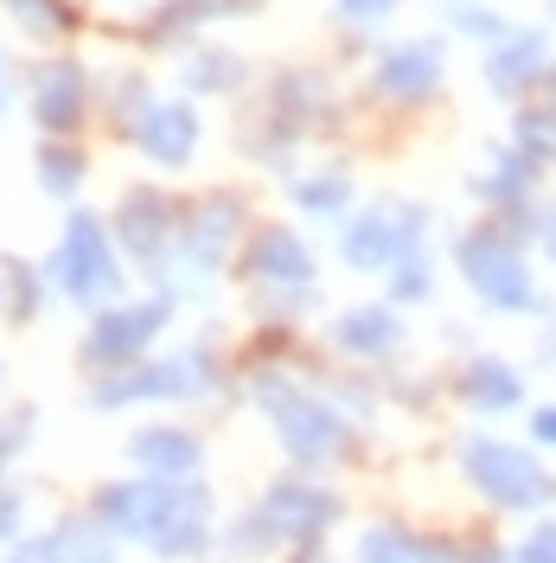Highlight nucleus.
I'll return each instance as SVG.
<instances>
[{
  "label": "nucleus",
  "mask_w": 556,
  "mask_h": 563,
  "mask_svg": "<svg viewBox=\"0 0 556 563\" xmlns=\"http://www.w3.org/2000/svg\"><path fill=\"white\" fill-rule=\"evenodd\" d=\"M390 269H397V295H403V301H416V295H429V256H422V250H410V256H397Z\"/></svg>",
  "instance_id": "28"
},
{
  "label": "nucleus",
  "mask_w": 556,
  "mask_h": 563,
  "mask_svg": "<svg viewBox=\"0 0 556 563\" xmlns=\"http://www.w3.org/2000/svg\"><path fill=\"white\" fill-rule=\"evenodd\" d=\"M26 563H33V558H26Z\"/></svg>",
  "instance_id": "39"
},
{
  "label": "nucleus",
  "mask_w": 556,
  "mask_h": 563,
  "mask_svg": "<svg viewBox=\"0 0 556 563\" xmlns=\"http://www.w3.org/2000/svg\"><path fill=\"white\" fill-rule=\"evenodd\" d=\"M454 26H460V33H499V20H487V13H467V7H460V13H454Z\"/></svg>",
  "instance_id": "31"
},
{
  "label": "nucleus",
  "mask_w": 556,
  "mask_h": 563,
  "mask_svg": "<svg viewBox=\"0 0 556 563\" xmlns=\"http://www.w3.org/2000/svg\"><path fill=\"white\" fill-rule=\"evenodd\" d=\"M333 333H340V346L358 352V358H383V352L403 340V320L390 314V308H346Z\"/></svg>",
  "instance_id": "19"
},
{
  "label": "nucleus",
  "mask_w": 556,
  "mask_h": 563,
  "mask_svg": "<svg viewBox=\"0 0 556 563\" xmlns=\"http://www.w3.org/2000/svg\"><path fill=\"white\" fill-rule=\"evenodd\" d=\"M487 77H492V90H524V84H537L544 77V38L537 33H519V38H505L499 52H492V65H487Z\"/></svg>",
  "instance_id": "21"
},
{
  "label": "nucleus",
  "mask_w": 556,
  "mask_h": 563,
  "mask_svg": "<svg viewBox=\"0 0 556 563\" xmlns=\"http://www.w3.org/2000/svg\"><path fill=\"white\" fill-rule=\"evenodd\" d=\"M422 238V211H365L346 231V263L352 269H390L397 256H410Z\"/></svg>",
  "instance_id": "12"
},
{
  "label": "nucleus",
  "mask_w": 556,
  "mask_h": 563,
  "mask_svg": "<svg viewBox=\"0 0 556 563\" xmlns=\"http://www.w3.org/2000/svg\"><path fill=\"white\" fill-rule=\"evenodd\" d=\"M0 314H7V269H0Z\"/></svg>",
  "instance_id": "37"
},
{
  "label": "nucleus",
  "mask_w": 556,
  "mask_h": 563,
  "mask_svg": "<svg viewBox=\"0 0 556 563\" xmlns=\"http://www.w3.org/2000/svg\"><path fill=\"white\" fill-rule=\"evenodd\" d=\"M129 461H135L141 474H160V481H192L205 467V442L192 429L154 422V429H135L129 435Z\"/></svg>",
  "instance_id": "15"
},
{
  "label": "nucleus",
  "mask_w": 556,
  "mask_h": 563,
  "mask_svg": "<svg viewBox=\"0 0 556 563\" xmlns=\"http://www.w3.org/2000/svg\"><path fill=\"white\" fill-rule=\"evenodd\" d=\"M33 122L45 135H77L84 129V115H90V70L77 65V58H45L33 70Z\"/></svg>",
  "instance_id": "9"
},
{
  "label": "nucleus",
  "mask_w": 556,
  "mask_h": 563,
  "mask_svg": "<svg viewBox=\"0 0 556 563\" xmlns=\"http://www.w3.org/2000/svg\"><path fill=\"white\" fill-rule=\"evenodd\" d=\"M20 435H26V422H13V429H0V474H7V461L20 449Z\"/></svg>",
  "instance_id": "33"
},
{
  "label": "nucleus",
  "mask_w": 556,
  "mask_h": 563,
  "mask_svg": "<svg viewBox=\"0 0 556 563\" xmlns=\"http://www.w3.org/2000/svg\"><path fill=\"white\" fill-rule=\"evenodd\" d=\"M13 109V70H7V58H0V115Z\"/></svg>",
  "instance_id": "35"
},
{
  "label": "nucleus",
  "mask_w": 556,
  "mask_h": 563,
  "mask_svg": "<svg viewBox=\"0 0 556 563\" xmlns=\"http://www.w3.org/2000/svg\"><path fill=\"white\" fill-rule=\"evenodd\" d=\"M211 13H218V0H167L147 20V38H179V33H192V26H205Z\"/></svg>",
  "instance_id": "27"
},
{
  "label": "nucleus",
  "mask_w": 556,
  "mask_h": 563,
  "mask_svg": "<svg viewBox=\"0 0 556 563\" xmlns=\"http://www.w3.org/2000/svg\"><path fill=\"white\" fill-rule=\"evenodd\" d=\"M460 276L467 288L499 308V314H524L537 308V288H531V269H524V244L512 231V218H492V224H474L460 238Z\"/></svg>",
  "instance_id": "2"
},
{
  "label": "nucleus",
  "mask_w": 556,
  "mask_h": 563,
  "mask_svg": "<svg viewBox=\"0 0 556 563\" xmlns=\"http://www.w3.org/2000/svg\"><path fill=\"white\" fill-rule=\"evenodd\" d=\"M0 269H7V314H13V320H33L38 301H45V282H38V269H33V263H20V256H7Z\"/></svg>",
  "instance_id": "26"
},
{
  "label": "nucleus",
  "mask_w": 556,
  "mask_h": 563,
  "mask_svg": "<svg viewBox=\"0 0 556 563\" xmlns=\"http://www.w3.org/2000/svg\"><path fill=\"white\" fill-rule=\"evenodd\" d=\"M237 231H244V199L237 192H211L205 206L186 211V224H179V263H186V276H211L218 256L237 244Z\"/></svg>",
  "instance_id": "10"
},
{
  "label": "nucleus",
  "mask_w": 556,
  "mask_h": 563,
  "mask_svg": "<svg viewBox=\"0 0 556 563\" xmlns=\"http://www.w3.org/2000/svg\"><path fill=\"white\" fill-rule=\"evenodd\" d=\"M186 84H192V90H211V97H218V90H237V84H244V58H237V52H192V58H186Z\"/></svg>",
  "instance_id": "24"
},
{
  "label": "nucleus",
  "mask_w": 556,
  "mask_h": 563,
  "mask_svg": "<svg viewBox=\"0 0 556 563\" xmlns=\"http://www.w3.org/2000/svg\"><path fill=\"white\" fill-rule=\"evenodd\" d=\"M256 404H263V417L276 422L281 449L301 461V467H320V461H333L346 449V417L333 404H320L313 390L288 385L281 372H263L256 378Z\"/></svg>",
  "instance_id": "3"
},
{
  "label": "nucleus",
  "mask_w": 556,
  "mask_h": 563,
  "mask_svg": "<svg viewBox=\"0 0 556 563\" xmlns=\"http://www.w3.org/2000/svg\"><path fill=\"white\" fill-rule=\"evenodd\" d=\"M174 314V301L160 295V301H129V308H97L90 320V333H84V358L97 365V372H115V365H135L141 352L160 340V327Z\"/></svg>",
  "instance_id": "8"
},
{
  "label": "nucleus",
  "mask_w": 556,
  "mask_h": 563,
  "mask_svg": "<svg viewBox=\"0 0 556 563\" xmlns=\"http://www.w3.org/2000/svg\"><path fill=\"white\" fill-rule=\"evenodd\" d=\"M460 467H467V481L487 493L499 512H537V506L556 499V481L537 467V455H524V449H512V442L474 435V442L460 449Z\"/></svg>",
  "instance_id": "7"
},
{
  "label": "nucleus",
  "mask_w": 556,
  "mask_h": 563,
  "mask_svg": "<svg viewBox=\"0 0 556 563\" xmlns=\"http://www.w3.org/2000/svg\"><path fill=\"white\" fill-rule=\"evenodd\" d=\"M460 397H467L480 417H499V410H512L524 397V378L512 365H499V358H474V365L460 372Z\"/></svg>",
  "instance_id": "18"
},
{
  "label": "nucleus",
  "mask_w": 556,
  "mask_h": 563,
  "mask_svg": "<svg viewBox=\"0 0 556 563\" xmlns=\"http://www.w3.org/2000/svg\"><path fill=\"white\" fill-rule=\"evenodd\" d=\"M519 563H556V526H537L519 544Z\"/></svg>",
  "instance_id": "29"
},
{
  "label": "nucleus",
  "mask_w": 556,
  "mask_h": 563,
  "mask_svg": "<svg viewBox=\"0 0 556 563\" xmlns=\"http://www.w3.org/2000/svg\"><path fill=\"white\" fill-rule=\"evenodd\" d=\"M129 135H135V147L154 167L179 174V167H192V154H199V109L192 103H147V115H141Z\"/></svg>",
  "instance_id": "11"
},
{
  "label": "nucleus",
  "mask_w": 556,
  "mask_h": 563,
  "mask_svg": "<svg viewBox=\"0 0 556 563\" xmlns=\"http://www.w3.org/2000/svg\"><path fill=\"white\" fill-rule=\"evenodd\" d=\"M340 7H346V20H383L397 0H340Z\"/></svg>",
  "instance_id": "30"
},
{
  "label": "nucleus",
  "mask_w": 556,
  "mask_h": 563,
  "mask_svg": "<svg viewBox=\"0 0 556 563\" xmlns=\"http://www.w3.org/2000/svg\"><path fill=\"white\" fill-rule=\"evenodd\" d=\"M531 435H537V442H556V404H551V410H537V417H531Z\"/></svg>",
  "instance_id": "34"
},
{
  "label": "nucleus",
  "mask_w": 556,
  "mask_h": 563,
  "mask_svg": "<svg viewBox=\"0 0 556 563\" xmlns=\"http://www.w3.org/2000/svg\"><path fill=\"white\" fill-rule=\"evenodd\" d=\"M551 97H556V70H551ZM551 115H556V103H551Z\"/></svg>",
  "instance_id": "38"
},
{
  "label": "nucleus",
  "mask_w": 556,
  "mask_h": 563,
  "mask_svg": "<svg viewBox=\"0 0 556 563\" xmlns=\"http://www.w3.org/2000/svg\"><path fill=\"white\" fill-rule=\"evenodd\" d=\"M97 519L115 538H135L160 558H192L211 538V493L192 487V481L141 474V481H115V487L97 493Z\"/></svg>",
  "instance_id": "1"
},
{
  "label": "nucleus",
  "mask_w": 556,
  "mask_h": 563,
  "mask_svg": "<svg viewBox=\"0 0 556 563\" xmlns=\"http://www.w3.org/2000/svg\"><path fill=\"white\" fill-rule=\"evenodd\" d=\"M20 531V493H0V538Z\"/></svg>",
  "instance_id": "32"
},
{
  "label": "nucleus",
  "mask_w": 556,
  "mask_h": 563,
  "mask_svg": "<svg viewBox=\"0 0 556 563\" xmlns=\"http://www.w3.org/2000/svg\"><path fill=\"white\" fill-rule=\"evenodd\" d=\"M544 250H551V256H556V211H551V218H544Z\"/></svg>",
  "instance_id": "36"
},
{
  "label": "nucleus",
  "mask_w": 556,
  "mask_h": 563,
  "mask_svg": "<svg viewBox=\"0 0 556 563\" xmlns=\"http://www.w3.org/2000/svg\"><path fill=\"white\" fill-rule=\"evenodd\" d=\"M358 563H454L442 544H429L403 526H371L358 538Z\"/></svg>",
  "instance_id": "20"
},
{
  "label": "nucleus",
  "mask_w": 556,
  "mask_h": 563,
  "mask_svg": "<svg viewBox=\"0 0 556 563\" xmlns=\"http://www.w3.org/2000/svg\"><path fill=\"white\" fill-rule=\"evenodd\" d=\"M340 519V499L313 481H276V487L256 499L244 526H237V544L244 551H269V544H313L320 531Z\"/></svg>",
  "instance_id": "5"
},
{
  "label": "nucleus",
  "mask_w": 556,
  "mask_h": 563,
  "mask_svg": "<svg viewBox=\"0 0 556 563\" xmlns=\"http://www.w3.org/2000/svg\"><path fill=\"white\" fill-rule=\"evenodd\" d=\"M435 84H442V52L435 45H397V52L378 58V90L397 97V103H416Z\"/></svg>",
  "instance_id": "17"
},
{
  "label": "nucleus",
  "mask_w": 556,
  "mask_h": 563,
  "mask_svg": "<svg viewBox=\"0 0 556 563\" xmlns=\"http://www.w3.org/2000/svg\"><path fill=\"white\" fill-rule=\"evenodd\" d=\"M38 186H45L52 199H70V192L84 186V154L65 147V141H45V147H38Z\"/></svg>",
  "instance_id": "23"
},
{
  "label": "nucleus",
  "mask_w": 556,
  "mask_h": 563,
  "mask_svg": "<svg viewBox=\"0 0 556 563\" xmlns=\"http://www.w3.org/2000/svg\"><path fill=\"white\" fill-rule=\"evenodd\" d=\"M26 33H38V38H65V33H77L84 26V13L70 7V0H0Z\"/></svg>",
  "instance_id": "22"
},
{
  "label": "nucleus",
  "mask_w": 556,
  "mask_h": 563,
  "mask_svg": "<svg viewBox=\"0 0 556 563\" xmlns=\"http://www.w3.org/2000/svg\"><path fill=\"white\" fill-rule=\"evenodd\" d=\"M294 199L313 218H340L352 206V179L346 174H308V179H294Z\"/></svg>",
  "instance_id": "25"
},
{
  "label": "nucleus",
  "mask_w": 556,
  "mask_h": 563,
  "mask_svg": "<svg viewBox=\"0 0 556 563\" xmlns=\"http://www.w3.org/2000/svg\"><path fill=\"white\" fill-rule=\"evenodd\" d=\"M244 269L263 282V288H308L313 282V250L301 244L288 224H263V231H249Z\"/></svg>",
  "instance_id": "14"
},
{
  "label": "nucleus",
  "mask_w": 556,
  "mask_h": 563,
  "mask_svg": "<svg viewBox=\"0 0 556 563\" xmlns=\"http://www.w3.org/2000/svg\"><path fill=\"white\" fill-rule=\"evenodd\" d=\"M33 563H115V531L90 512V519H58L38 538Z\"/></svg>",
  "instance_id": "16"
},
{
  "label": "nucleus",
  "mask_w": 556,
  "mask_h": 563,
  "mask_svg": "<svg viewBox=\"0 0 556 563\" xmlns=\"http://www.w3.org/2000/svg\"><path fill=\"white\" fill-rule=\"evenodd\" d=\"M174 231H179V211L167 192H129L122 211H115V244L135 263H160L174 250Z\"/></svg>",
  "instance_id": "13"
},
{
  "label": "nucleus",
  "mask_w": 556,
  "mask_h": 563,
  "mask_svg": "<svg viewBox=\"0 0 556 563\" xmlns=\"http://www.w3.org/2000/svg\"><path fill=\"white\" fill-rule=\"evenodd\" d=\"M52 282L77 308H109L122 295V263H115L109 224L97 211H70L65 218V244L52 250Z\"/></svg>",
  "instance_id": "4"
},
{
  "label": "nucleus",
  "mask_w": 556,
  "mask_h": 563,
  "mask_svg": "<svg viewBox=\"0 0 556 563\" xmlns=\"http://www.w3.org/2000/svg\"><path fill=\"white\" fill-rule=\"evenodd\" d=\"M218 385V358L211 352H179V358H135L115 365L90 385L97 410H122V404H147V397H199Z\"/></svg>",
  "instance_id": "6"
}]
</instances>
